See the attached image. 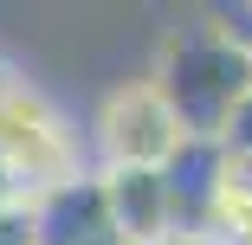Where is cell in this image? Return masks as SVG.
Segmentation results:
<instances>
[{"instance_id":"8","label":"cell","mask_w":252,"mask_h":245,"mask_svg":"<svg viewBox=\"0 0 252 245\" xmlns=\"http://www.w3.org/2000/svg\"><path fill=\"white\" fill-rule=\"evenodd\" d=\"M0 245H45V232H39V207H32V200H20V207L0 213Z\"/></svg>"},{"instance_id":"4","label":"cell","mask_w":252,"mask_h":245,"mask_svg":"<svg viewBox=\"0 0 252 245\" xmlns=\"http://www.w3.org/2000/svg\"><path fill=\"white\" fill-rule=\"evenodd\" d=\"M233 187V155L226 142H188L181 162L168 168V200H175V232H214L220 200Z\"/></svg>"},{"instance_id":"11","label":"cell","mask_w":252,"mask_h":245,"mask_svg":"<svg viewBox=\"0 0 252 245\" xmlns=\"http://www.w3.org/2000/svg\"><path fill=\"white\" fill-rule=\"evenodd\" d=\"M233 168H239V181H246V187H252V162H233Z\"/></svg>"},{"instance_id":"1","label":"cell","mask_w":252,"mask_h":245,"mask_svg":"<svg viewBox=\"0 0 252 245\" xmlns=\"http://www.w3.org/2000/svg\"><path fill=\"white\" fill-rule=\"evenodd\" d=\"M149 78L175 97L188 136H200V142H220L226 123H233V110L252 97V58L233 52V45L214 32L207 13H181L175 26L156 32Z\"/></svg>"},{"instance_id":"9","label":"cell","mask_w":252,"mask_h":245,"mask_svg":"<svg viewBox=\"0 0 252 245\" xmlns=\"http://www.w3.org/2000/svg\"><path fill=\"white\" fill-rule=\"evenodd\" d=\"M220 142H226V155H233V162H252V97L233 110V123H226Z\"/></svg>"},{"instance_id":"3","label":"cell","mask_w":252,"mask_h":245,"mask_svg":"<svg viewBox=\"0 0 252 245\" xmlns=\"http://www.w3.org/2000/svg\"><path fill=\"white\" fill-rule=\"evenodd\" d=\"M0 155L20 174L26 193H52L78 174H91V129H71V116L45 97L32 78H13L0 90Z\"/></svg>"},{"instance_id":"5","label":"cell","mask_w":252,"mask_h":245,"mask_svg":"<svg viewBox=\"0 0 252 245\" xmlns=\"http://www.w3.org/2000/svg\"><path fill=\"white\" fill-rule=\"evenodd\" d=\"M32 207H39V232L45 245H91V239H123L117 232V213H110V187L104 174H78L52 193H32Z\"/></svg>"},{"instance_id":"12","label":"cell","mask_w":252,"mask_h":245,"mask_svg":"<svg viewBox=\"0 0 252 245\" xmlns=\"http://www.w3.org/2000/svg\"><path fill=\"white\" fill-rule=\"evenodd\" d=\"M149 245H181V239H149Z\"/></svg>"},{"instance_id":"7","label":"cell","mask_w":252,"mask_h":245,"mask_svg":"<svg viewBox=\"0 0 252 245\" xmlns=\"http://www.w3.org/2000/svg\"><path fill=\"white\" fill-rule=\"evenodd\" d=\"M214 20V32L233 45V52H246L252 58V0H214V7H200Z\"/></svg>"},{"instance_id":"2","label":"cell","mask_w":252,"mask_h":245,"mask_svg":"<svg viewBox=\"0 0 252 245\" xmlns=\"http://www.w3.org/2000/svg\"><path fill=\"white\" fill-rule=\"evenodd\" d=\"M188 123L156 78H123L91 110V162L104 174H168L188 149Z\"/></svg>"},{"instance_id":"6","label":"cell","mask_w":252,"mask_h":245,"mask_svg":"<svg viewBox=\"0 0 252 245\" xmlns=\"http://www.w3.org/2000/svg\"><path fill=\"white\" fill-rule=\"evenodd\" d=\"M104 174V168H97ZM110 187V213H117V232L129 245H149V239H175V200H168V174H104Z\"/></svg>"},{"instance_id":"10","label":"cell","mask_w":252,"mask_h":245,"mask_svg":"<svg viewBox=\"0 0 252 245\" xmlns=\"http://www.w3.org/2000/svg\"><path fill=\"white\" fill-rule=\"evenodd\" d=\"M20 200H32V193L20 187V174L7 168V155H0V213H7V207H20Z\"/></svg>"}]
</instances>
